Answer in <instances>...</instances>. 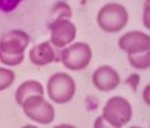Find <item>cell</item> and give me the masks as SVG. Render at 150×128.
<instances>
[{
  "instance_id": "6da1fadb",
  "label": "cell",
  "mask_w": 150,
  "mask_h": 128,
  "mask_svg": "<svg viewBox=\"0 0 150 128\" xmlns=\"http://www.w3.org/2000/svg\"><path fill=\"white\" fill-rule=\"evenodd\" d=\"M128 22V13L118 3L105 4L98 13V25L105 32H118Z\"/></svg>"
},
{
  "instance_id": "7a4b0ae2",
  "label": "cell",
  "mask_w": 150,
  "mask_h": 128,
  "mask_svg": "<svg viewBox=\"0 0 150 128\" xmlns=\"http://www.w3.org/2000/svg\"><path fill=\"white\" fill-rule=\"evenodd\" d=\"M132 118V108L125 97L113 96L103 108V119L112 127H123Z\"/></svg>"
},
{
  "instance_id": "3957f363",
  "label": "cell",
  "mask_w": 150,
  "mask_h": 128,
  "mask_svg": "<svg viewBox=\"0 0 150 128\" xmlns=\"http://www.w3.org/2000/svg\"><path fill=\"white\" fill-rule=\"evenodd\" d=\"M76 92L74 81L67 73H55L47 81V95L57 104H66Z\"/></svg>"
},
{
  "instance_id": "277c9868",
  "label": "cell",
  "mask_w": 150,
  "mask_h": 128,
  "mask_svg": "<svg viewBox=\"0 0 150 128\" xmlns=\"http://www.w3.org/2000/svg\"><path fill=\"white\" fill-rule=\"evenodd\" d=\"M21 106L26 115L36 123L49 124L54 120V108L44 99V95L28 96Z\"/></svg>"
},
{
  "instance_id": "5b68a950",
  "label": "cell",
  "mask_w": 150,
  "mask_h": 128,
  "mask_svg": "<svg viewBox=\"0 0 150 128\" xmlns=\"http://www.w3.org/2000/svg\"><path fill=\"white\" fill-rule=\"evenodd\" d=\"M60 60L63 65L71 70H81L86 68L91 60V49L85 42H76L69 48L62 50Z\"/></svg>"
},
{
  "instance_id": "8992f818",
  "label": "cell",
  "mask_w": 150,
  "mask_h": 128,
  "mask_svg": "<svg viewBox=\"0 0 150 128\" xmlns=\"http://www.w3.org/2000/svg\"><path fill=\"white\" fill-rule=\"evenodd\" d=\"M52 31L50 42L55 48H64L76 37V26L67 18H57L49 25Z\"/></svg>"
},
{
  "instance_id": "52a82bcc",
  "label": "cell",
  "mask_w": 150,
  "mask_h": 128,
  "mask_svg": "<svg viewBox=\"0 0 150 128\" xmlns=\"http://www.w3.org/2000/svg\"><path fill=\"white\" fill-rule=\"evenodd\" d=\"M118 46L122 51L127 54L141 53L150 48V37L145 32L131 31L127 32L118 40Z\"/></svg>"
},
{
  "instance_id": "ba28073f",
  "label": "cell",
  "mask_w": 150,
  "mask_h": 128,
  "mask_svg": "<svg viewBox=\"0 0 150 128\" xmlns=\"http://www.w3.org/2000/svg\"><path fill=\"white\" fill-rule=\"evenodd\" d=\"M28 42L30 37L26 32L21 31V30H13L1 36L0 51L6 54H23Z\"/></svg>"
},
{
  "instance_id": "9c48e42d",
  "label": "cell",
  "mask_w": 150,
  "mask_h": 128,
  "mask_svg": "<svg viewBox=\"0 0 150 128\" xmlns=\"http://www.w3.org/2000/svg\"><path fill=\"white\" fill-rule=\"evenodd\" d=\"M93 82L98 90L108 92L110 90H114L121 82V77L117 73V70L109 65H101L94 72Z\"/></svg>"
},
{
  "instance_id": "30bf717a",
  "label": "cell",
  "mask_w": 150,
  "mask_h": 128,
  "mask_svg": "<svg viewBox=\"0 0 150 128\" xmlns=\"http://www.w3.org/2000/svg\"><path fill=\"white\" fill-rule=\"evenodd\" d=\"M57 59L55 50L53 49L50 42H41L33 46L30 51V60L35 65H46Z\"/></svg>"
},
{
  "instance_id": "8fae6325",
  "label": "cell",
  "mask_w": 150,
  "mask_h": 128,
  "mask_svg": "<svg viewBox=\"0 0 150 128\" xmlns=\"http://www.w3.org/2000/svg\"><path fill=\"white\" fill-rule=\"evenodd\" d=\"M31 95H44V87L37 81H26L16 91V101L22 105L23 101Z\"/></svg>"
},
{
  "instance_id": "7c38bea8",
  "label": "cell",
  "mask_w": 150,
  "mask_h": 128,
  "mask_svg": "<svg viewBox=\"0 0 150 128\" xmlns=\"http://www.w3.org/2000/svg\"><path fill=\"white\" fill-rule=\"evenodd\" d=\"M128 62L134 68L137 69H148L150 65V54L149 50L141 53L128 54Z\"/></svg>"
},
{
  "instance_id": "4fadbf2b",
  "label": "cell",
  "mask_w": 150,
  "mask_h": 128,
  "mask_svg": "<svg viewBox=\"0 0 150 128\" xmlns=\"http://www.w3.org/2000/svg\"><path fill=\"white\" fill-rule=\"evenodd\" d=\"M14 72L6 68H0V91L8 89L14 82Z\"/></svg>"
},
{
  "instance_id": "5bb4252c",
  "label": "cell",
  "mask_w": 150,
  "mask_h": 128,
  "mask_svg": "<svg viewBox=\"0 0 150 128\" xmlns=\"http://www.w3.org/2000/svg\"><path fill=\"white\" fill-rule=\"evenodd\" d=\"M25 59V54H6L0 51V62L6 65H18Z\"/></svg>"
},
{
  "instance_id": "9a60e30c",
  "label": "cell",
  "mask_w": 150,
  "mask_h": 128,
  "mask_svg": "<svg viewBox=\"0 0 150 128\" xmlns=\"http://www.w3.org/2000/svg\"><path fill=\"white\" fill-rule=\"evenodd\" d=\"M55 14H58L55 17V19H57V18H62V17H71L72 15V12H71V8L66 3H59V4H57L53 8V15H55Z\"/></svg>"
},
{
  "instance_id": "2e32d148",
  "label": "cell",
  "mask_w": 150,
  "mask_h": 128,
  "mask_svg": "<svg viewBox=\"0 0 150 128\" xmlns=\"http://www.w3.org/2000/svg\"><path fill=\"white\" fill-rule=\"evenodd\" d=\"M23 0H0V12L11 13L18 6Z\"/></svg>"
}]
</instances>
